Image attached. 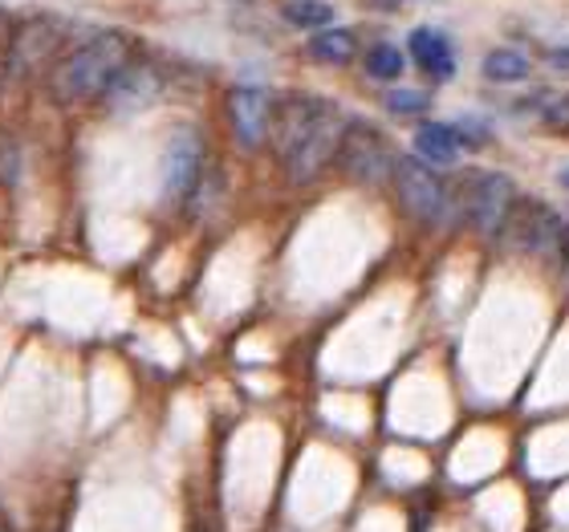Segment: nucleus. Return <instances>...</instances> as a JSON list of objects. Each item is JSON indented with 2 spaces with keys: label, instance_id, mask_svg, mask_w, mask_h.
<instances>
[{
  "label": "nucleus",
  "instance_id": "nucleus-11",
  "mask_svg": "<svg viewBox=\"0 0 569 532\" xmlns=\"http://www.w3.org/2000/svg\"><path fill=\"white\" fill-rule=\"evenodd\" d=\"M407 49H411V58H416V66L427 73V78L443 82V78H451V73H456V53H451V41L439 33V29H431V24H419V29H411V37H407Z\"/></svg>",
  "mask_w": 569,
  "mask_h": 532
},
{
  "label": "nucleus",
  "instance_id": "nucleus-14",
  "mask_svg": "<svg viewBox=\"0 0 569 532\" xmlns=\"http://www.w3.org/2000/svg\"><path fill=\"white\" fill-rule=\"evenodd\" d=\"M480 70H485V78H492V82H525V78L533 73V61L525 58L521 49H492Z\"/></svg>",
  "mask_w": 569,
  "mask_h": 532
},
{
  "label": "nucleus",
  "instance_id": "nucleus-23",
  "mask_svg": "<svg viewBox=\"0 0 569 532\" xmlns=\"http://www.w3.org/2000/svg\"><path fill=\"white\" fill-rule=\"evenodd\" d=\"M9 37H12V17L4 9H0V49L9 46Z\"/></svg>",
  "mask_w": 569,
  "mask_h": 532
},
{
  "label": "nucleus",
  "instance_id": "nucleus-25",
  "mask_svg": "<svg viewBox=\"0 0 569 532\" xmlns=\"http://www.w3.org/2000/svg\"><path fill=\"white\" fill-rule=\"evenodd\" d=\"M561 183H566V188H569V167H566V171H561Z\"/></svg>",
  "mask_w": 569,
  "mask_h": 532
},
{
  "label": "nucleus",
  "instance_id": "nucleus-26",
  "mask_svg": "<svg viewBox=\"0 0 569 532\" xmlns=\"http://www.w3.org/2000/svg\"><path fill=\"white\" fill-rule=\"evenodd\" d=\"M395 4H399V0H395Z\"/></svg>",
  "mask_w": 569,
  "mask_h": 532
},
{
  "label": "nucleus",
  "instance_id": "nucleus-6",
  "mask_svg": "<svg viewBox=\"0 0 569 532\" xmlns=\"http://www.w3.org/2000/svg\"><path fill=\"white\" fill-rule=\"evenodd\" d=\"M333 102H326V98H313V94H289L281 102V107H273V127H269V142H273L277 159H281V167L293 159L301 147H306L313 134H318V127L326 119H330Z\"/></svg>",
  "mask_w": 569,
  "mask_h": 532
},
{
  "label": "nucleus",
  "instance_id": "nucleus-2",
  "mask_svg": "<svg viewBox=\"0 0 569 532\" xmlns=\"http://www.w3.org/2000/svg\"><path fill=\"white\" fill-rule=\"evenodd\" d=\"M512 203H517V188H512V179L505 171H468L463 175L460 208H463V224L472 228L476 237L485 240L505 237Z\"/></svg>",
  "mask_w": 569,
  "mask_h": 532
},
{
  "label": "nucleus",
  "instance_id": "nucleus-3",
  "mask_svg": "<svg viewBox=\"0 0 569 532\" xmlns=\"http://www.w3.org/2000/svg\"><path fill=\"white\" fill-rule=\"evenodd\" d=\"M395 163H399V154H395L391 139L375 122H346L342 142H338V167H342L346 179H355L362 188H382V183H391Z\"/></svg>",
  "mask_w": 569,
  "mask_h": 532
},
{
  "label": "nucleus",
  "instance_id": "nucleus-15",
  "mask_svg": "<svg viewBox=\"0 0 569 532\" xmlns=\"http://www.w3.org/2000/svg\"><path fill=\"white\" fill-rule=\"evenodd\" d=\"M362 66H367V73L375 82H399L407 70V58L395 46L379 41V46H370L367 53H362Z\"/></svg>",
  "mask_w": 569,
  "mask_h": 532
},
{
  "label": "nucleus",
  "instance_id": "nucleus-12",
  "mask_svg": "<svg viewBox=\"0 0 569 532\" xmlns=\"http://www.w3.org/2000/svg\"><path fill=\"white\" fill-rule=\"evenodd\" d=\"M416 159H423L427 167H448L460 159V139L443 122H419L416 127Z\"/></svg>",
  "mask_w": 569,
  "mask_h": 532
},
{
  "label": "nucleus",
  "instance_id": "nucleus-1",
  "mask_svg": "<svg viewBox=\"0 0 569 532\" xmlns=\"http://www.w3.org/2000/svg\"><path fill=\"white\" fill-rule=\"evenodd\" d=\"M131 61V41L114 29L94 33L90 41L73 46L66 58H58L49 66L46 90L58 107H82L94 98L107 94V86L114 82V73Z\"/></svg>",
  "mask_w": 569,
  "mask_h": 532
},
{
  "label": "nucleus",
  "instance_id": "nucleus-7",
  "mask_svg": "<svg viewBox=\"0 0 569 532\" xmlns=\"http://www.w3.org/2000/svg\"><path fill=\"white\" fill-rule=\"evenodd\" d=\"M561 212H553L549 203L533 200V195H517L512 203V215L509 224H505V237L517 252H529V257H541V252H558V240H561Z\"/></svg>",
  "mask_w": 569,
  "mask_h": 532
},
{
  "label": "nucleus",
  "instance_id": "nucleus-16",
  "mask_svg": "<svg viewBox=\"0 0 569 532\" xmlns=\"http://www.w3.org/2000/svg\"><path fill=\"white\" fill-rule=\"evenodd\" d=\"M281 17L289 24H297V29L321 33V29H330V21H333V4H326V0H289L281 9Z\"/></svg>",
  "mask_w": 569,
  "mask_h": 532
},
{
  "label": "nucleus",
  "instance_id": "nucleus-9",
  "mask_svg": "<svg viewBox=\"0 0 569 532\" xmlns=\"http://www.w3.org/2000/svg\"><path fill=\"white\" fill-rule=\"evenodd\" d=\"M228 122L244 151H257L269 142L273 127V94L264 86H232L228 90Z\"/></svg>",
  "mask_w": 569,
  "mask_h": 532
},
{
  "label": "nucleus",
  "instance_id": "nucleus-13",
  "mask_svg": "<svg viewBox=\"0 0 569 532\" xmlns=\"http://www.w3.org/2000/svg\"><path fill=\"white\" fill-rule=\"evenodd\" d=\"M306 53L321 66H346V61L355 58V37L346 33V29H321V33L309 37Z\"/></svg>",
  "mask_w": 569,
  "mask_h": 532
},
{
  "label": "nucleus",
  "instance_id": "nucleus-22",
  "mask_svg": "<svg viewBox=\"0 0 569 532\" xmlns=\"http://www.w3.org/2000/svg\"><path fill=\"white\" fill-rule=\"evenodd\" d=\"M558 257H561V264H566V281H569V224L561 228V240H558Z\"/></svg>",
  "mask_w": 569,
  "mask_h": 532
},
{
  "label": "nucleus",
  "instance_id": "nucleus-4",
  "mask_svg": "<svg viewBox=\"0 0 569 532\" xmlns=\"http://www.w3.org/2000/svg\"><path fill=\"white\" fill-rule=\"evenodd\" d=\"M66 37H70V21H61V17H29V21L12 24L9 46L0 49L4 78H33L46 66H53Z\"/></svg>",
  "mask_w": 569,
  "mask_h": 532
},
{
  "label": "nucleus",
  "instance_id": "nucleus-18",
  "mask_svg": "<svg viewBox=\"0 0 569 532\" xmlns=\"http://www.w3.org/2000/svg\"><path fill=\"white\" fill-rule=\"evenodd\" d=\"M382 107L395 110V114H423L431 107V98L419 94V90H387L382 94Z\"/></svg>",
  "mask_w": 569,
  "mask_h": 532
},
{
  "label": "nucleus",
  "instance_id": "nucleus-21",
  "mask_svg": "<svg viewBox=\"0 0 569 532\" xmlns=\"http://www.w3.org/2000/svg\"><path fill=\"white\" fill-rule=\"evenodd\" d=\"M546 66H549V70H558V73H566V78H569V46L549 49V53H546Z\"/></svg>",
  "mask_w": 569,
  "mask_h": 532
},
{
  "label": "nucleus",
  "instance_id": "nucleus-24",
  "mask_svg": "<svg viewBox=\"0 0 569 532\" xmlns=\"http://www.w3.org/2000/svg\"><path fill=\"white\" fill-rule=\"evenodd\" d=\"M0 532H12V529H9V521H4V516H0Z\"/></svg>",
  "mask_w": 569,
  "mask_h": 532
},
{
  "label": "nucleus",
  "instance_id": "nucleus-20",
  "mask_svg": "<svg viewBox=\"0 0 569 532\" xmlns=\"http://www.w3.org/2000/svg\"><path fill=\"white\" fill-rule=\"evenodd\" d=\"M541 122L546 131H569V94H553L541 102Z\"/></svg>",
  "mask_w": 569,
  "mask_h": 532
},
{
  "label": "nucleus",
  "instance_id": "nucleus-10",
  "mask_svg": "<svg viewBox=\"0 0 569 532\" xmlns=\"http://www.w3.org/2000/svg\"><path fill=\"white\" fill-rule=\"evenodd\" d=\"M159 94H163V73H159V66L131 58L114 73V82L107 86V94L98 98V102L107 110H114V114H131V110L151 107Z\"/></svg>",
  "mask_w": 569,
  "mask_h": 532
},
{
  "label": "nucleus",
  "instance_id": "nucleus-19",
  "mask_svg": "<svg viewBox=\"0 0 569 532\" xmlns=\"http://www.w3.org/2000/svg\"><path fill=\"white\" fill-rule=\"evenodd\" d=\"M451 131H456L460 147H485V142L492 139V127L480 122V119H472V114H463V119L451 122Z\"/></svg>",
  "mask_w": 569,
  "mask_h": 532
},
{
  "label": "nucleus",
  "instance_id": "nucleus-5",
  "mask_svg": "<svg viewBox=\"0 0 569 532\" xmlns=\"http://www.w3.org/2000/svg\"><path fill=\"white\" fill-rule=\"evenodd\" d=\"M395 195L403 203V212L419 224H443V208H448V183L436 175V167H427L416 154H399L395 163Z\"/></svg>",
  "mask_w": 569,
  "mask_h": 532
},
{
  "label": "nucleus",
  "instance_id": "nucleus-8",
  "mask_svg": "<svg viewBox=\"0 0 569 532\" xmlns=\"http://www.w3.org/2000/svg\"><path fill=\"white\" fill-rule=\"evenodd\" d=\"M203 175V139L191 127H179L163 151V195L171 203H188Z\"/></svg>",
  "mask_w": 569,
  "mask_h": 532
},
{
  "label": "nucleus",
  "instance_id": "nucleus-17",
  "mask_svg": "<svg viewBox=\"0 0 569 532\" xmlns=\"http://www.w3.org/2000/svg\"><path fill=\"white\" fill-rule=\"evenodd\" d=\"M17 179H21V142L0 134V188H17Z\"/></svg>",
  "mask_w": 569,
  "mask_h": 532
}]
</instances>
